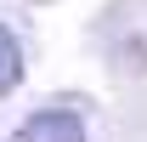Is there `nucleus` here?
I'll return each mask as SVG.
<instances>
[{"instance_id": "nucleus-2", "label": "nucleus", "mask_w": 147, "mask_h": 142, "mask_svg": "<svg viewBox=\"0 0 147 142\" xmlns=\"http://www.w3.org/2000/svg\"><path fill=\"white\" fill-rule=\"evenodd\" d=\"M23 80V46H17V34L11 29H0V97Z\"/></svg>"}, {"instance_id": "nucleus-1", "label": "nucleus", "mask_w": 147, "mask_h": 142, "mask_svg": "<svg viewBox=\"0 0 147 142\" xmlns=\"http://www.w3.org/2000/svg\"><path fill=\"white\" fill-rule=\"evenodd\" d=\"M11 142H85V125L74 108H40L34 119H23Z\"/></svg>"}]
</instances>
